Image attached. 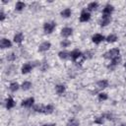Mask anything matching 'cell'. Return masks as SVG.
Instances as JSON below:
<instances>
[{"label":"cell","mask_w":126,"mask_h":126,"mask_svg":"<svg viewBox=\"0 0 126 126\" xmlns=\"http://www.w3.org/2000/svg\"><path fill=\"white\" fill-rule=\"evenodd\" d=\"M50 46H51V43H50L49 41H44V42H42V43L39 45L38 51H40V52L46 51V50H48V49L50 48Z\"/></svg>","instance_id":"30bf717a"},{"label":"cell","mask_w":126,"mask_h":126,"mask_svg":"<svg viewBox=\"0 0 126 126\" xmlns=\"http://www.w3.org/2000/svg\"><path fill=\"white\" fill-rule=\"evenodd\" d=\"M125 35H126V34H125Z\"/></svg>","instance_id":"d590c367"},{"label":"cell","mask_w":126,"mask_h":126,"mask_svg":"<svg viewBox=\"0 0 126 126\" xmlns=\"http://www.w3.org/2000/svg\"><path fill=\"white\" fill-rule=\"evenodd\" d=\"M70 56H71L72 60L75 61V62H78V60H79L80 58H83V57H84L83 53H82L80 50H78V49L73 50V51L70 53Z\"/></svg>","instance_id":"5b68a950"},{"label":"cell","mask_w":126,"mask_h":126,"mask_svg":"<svg viewBox=\"0 0 126 126\" xmlns=\"http://www.w3.org/2000/svg\"><path fill=\"white\" fill-rule=\"evenodd\" d=\"M119 53H120V51H119L118 48H112L111 50L105 52V53L103 54V57L106 58V59H111V60H112V59H114L115 57H118V56H119Z\"/></svg>","instance_id":"7a4b0ae2"},{"label":"cell","mask_w":126,"mask_h":126,"mask_svg":"<svg viewBox=\"0 0 126 126\" xmlns=\"http://www.w3.org/2000/svg\"><path fill=\"white\" fill-rule=\"evenodd\" d=\"M43 126H53V125H43Z\"/></svg>","instance_id":"836d02e7"},{"label":"cell","mask_w":126,"mask_h":126,"mask_svg":"<svg viewBox=\"0 0 126 126\" xmlns=\"http://www.w3.org/2000/svg\"><path fill=\"white\" fill-rule=\"evenodd\" d=\"M110 21H111L110 16H105V15H103L102 18H101V20H100V26H101V27H104V26L108 25V24L110 23Z\"/></svg>","instance_id":"4fadbf2b"},{"label":"cell","mask_w":126,"mask_h":126,"mask_svg":"<svg viewBox=\"0 0 126 126\" xmlns=\"http://www.w3.org/2000/svg\"><path fill=\"white\" fill-rule=\"evenodd\" d=\"M94 123H96V124H102L103 123V117L101 116V117L94 118Z\"/></svg>","instance_id":"f546056e"},{"label":"cell","mask_w":126,"mask_h":126,"mask_svg":"<svg viewBox=\"0 0 126 126\" xmlns=\"http://www.w3.org/2000/svg\"><path fill=\"white\" fill-rule=\"evenodd\" d=\"M70 43H71L70 40H66V39H64L63 41L60 42V45H61L62 47H67L68 45H70Z\"/></svg>","instance_id":"f1b7e54d"},{"label":"cell","mask_w":126,"mask_h":126,"mask_svg":"<svg viewBox=\"0 0 126 126\" xmlns=\"http://www.w3.org/2000/svg\"><path fill=\"white\" fill-rule=\"evenodd\" d=\"M12 46V42L9 40V39H7V38H2L1 39V41H0V47L1 48H9V47H11Z\"/></svg>","instance_id":"52a82bcc"},{"label":"cell","mask_w":126,"mask_h":126,"mask_svg":"<svg viewBox=\"0 0 126 126\" xmlns=\"http://www.w3.org/2000/svg\"><path fill=\"white\" fill-rule=\"evenodd\" d=\"M25 3L24 2H21V1H18L17 3H16V6H15V8H16V10L17 11H21V10H23L24 8H25Z\"/></svg>","instance_id":"7402d4cb"},{"label":"cell","mask_w":126,"mask_h":126,"mask_svg":"<svg viewBox=\"0 0 126 126\" xmlns=\"http://www.w3.org/2000/svg\"><path fill=\"white\" fill-rule=\"evenodd\" d=\"M116 39H117V36H116L115 34H109V35L105 38V40H106L107 42H115Z\"/></svg>","instance_id":"484cf974"},{"label":"cell","mask_w":126,"mask_h":126,"mask_svg":"<svg viewBox=\"0 0 126 126\" xmlns=\"http://www.w3.org/2000/svg\"><path fill=\"white\" fill-rule=\"evenodd\" d=\"M58 56L61 58V59H67L69 56H70V53L67 52V51H60L58 53Z\"/></svg>","instance_id":"603a6c76"},{"label":"cell","mask_w":126,"mask_h":126,"mask_svg":"<svg viewBox=\"0 0 126 126\" xmlns=\"http://www.w3.org/2000/svg\"><path fill=\"white\" fill-rule=\"evenodd\" d=\"M91 19V14L89 12H87L86 10H83L80 16V22H87Z\"/></svg>","instance_id":"8992f818"},{"label":"cell","mask_w":126,"mask_h":126,"mask_svg":"<svg viewBox=\"0 0 126 126\" xmlns=\"http://www.w3.org/2000/svg\"><path fill=\"white\" fill-rule=\"evenodd\" d=\"M47 68H48V65L44 63V64H43V66H42V68H41V70H42V71H45Z\"/></svg>","instance_id":"1f68e13d"},{"label":"cell","mask_w":126,"mask_h":126,"mask_svg":"<svg viewBox=\"0 0 126 126\" xmlns=\"http://www.w3.org/2000/svg\"><path fill=\"white\" fill-rule=\"evenodd\" d=\"M120 61H121V58H120L119 56H118V57H115L114 59H112V60H111V65H109V66H108V68H109V69H113V67H114V66H116L117 64H119V63H120Z\"/></svg>","instance_id":"2e32d148"},{"label":"cell","mask_w":126,"mask_h":126,"mask_svg":"<svg viewBox=\"0 0 126 126\" xmlns=\"http://www.w3.org/2000/svg\"><path fill=\"white\" fill-rule=\"evenodd\" d=\"M98 99L101 101V100H106L107 99V94H104V93H100L98 94Z\"/></svg>","instance_id":"83f0119b"},{"label":"cell","mask_w":126,"mask_h":126,"mask_svg":"<svg viewBox=\"0 0 126 126\" xmlns=\"http://www.w3.org/2000/svg\"><path fill=\"white\" fill-rule=\"evenodd\" d=\"M15 59H16V54H15L14 52L8 54V56H7V60H8V61H14Z\"/></svg>","instance_id":"4316f807"},{"label":"cell","mask_w":126,"mask_h":126,"mask_svg":"<svg viewBox=\"0 0 126 126\" xmlns=\"http://www.w3.org/2000/svg\"><path fill=\"white\" fill-rule=\"evenodd\" d=\"M124 67H125V68H126V62H125V64H124Z\"/></svg>","instance_id":"e575fe53"},{"label":"cell","mask_w":126,"mask_h":126,"mask_svg":"<svg viewBox=\"0 0 126 126\" xmlns=\"http://www.w3.org/2000/svg\"><path fill=\"white\" fill-rule=\"evenodd\" d=\"M22 89L24 90V91H28V90H30L31 89V87H32V83L31 82H24L23 84H22Z\"/></svg>","instance_id":"cb8c5ba5"},{"label":"cell","mask_w":126,"mask_h":126,"mask_svg":"<svg viewBox=\"0 0 126 126\" xmlns=\"http://www.w3.org/2000/svg\"><path fill=\"white\" fill-rule=\"evenodd\" d=\"M98 6V3L97 2H91L89 5H88V10L89 11H94Z\"/></svg>","instance_id":"d6986e66"},{"label":"cell","mask_w":126,"mask_h":126,"mask_svg":"<svg viewBox=\"0 0 126 126\" xmlns=\"http://www.w3.org/2000/svg\"><path fill=\"white\" fill-rule=\"evenodd\" d=\"M33 110L36 111V112L49 114V113H52L53 112L54 107L51 104H48V105H39V104H36V105L33 106Z\"/></svg>","instance_id":"6da1fadb"},{"label":"cell","mask_w":126,"mask_h":126,"mask_svg":"<svg viewBox=\"0 0 126 126\" xmlns=\"http://www.w3.org/2000/svg\"><path fill=\"white\" fill-rule=\"evenodd\" d=\"M55 27H56V24L54 22H48L43 25V31L45 33H51L55 29Z\"/></svg>","instance_id":"3957f363"},{"label":"cell","mask_w":126,"mask_h":126,"mask_svg":"<svg viewBox=\"0 0 126 126\" xmlns=\"http://www.w3.org/2000/svg\"><path fill=\"white\" fill-rule=\"evenodd\" d=\"M112 12H113V6L110 5V4H108V5H106V6L103 8V10H102V15L110 16V14H111Z\"/></svg>","instance_id":"8fae6325"},{"label":"cell","mask_w":126,"mask_h":126,"mask_svg":"<svg viewBox=\"0 0 126 126\" xmlns=\"http://www.w3.org/2000/svg\"><path fill=\"white\" fill-rule=\"evenodd\" d=\"M79 121L77 120V119H75V118H72V119H70L69 120V122L67 123V126H79Z\"/></svg>","instance_id":"d4e9b609"},{"label":"cell","mask_w":126,"mask_h":126,"mask_svg":"<svg viewBox=\"0 0 126 126\" xmlns=\"http://www.w3.org/2000/svg\"><path fill=\"white\" fill-rule=\"evenodd\" d=\"M72 32H73V30H72L71 28H68V27L63 28V29L61 30V35H62L63 37H68L69 35L72 34Z\"/></svg>","instance_id":"ba28073f"},{"label":"cell","mask_w":126,"mask_h":126,"mask_svg":"<svg viewBox=\"0 0 126 126\" xmlns=\"http://www.w3.org/2000/svg\"><path fill=\"white\" fill-rule=\"evenodd\" d=\"M23 39H24V34L22 32H18L14 35V41L16 43H21L23 41Z\"/></svg>","instance_id":"5bb4252c"},{"label":"cell","mask_w":126,"mask_h":126,"mask_svg":"<svg viewBox=\"0 0 126 126\" xmlns=\"http://www.w3.org/2000/svg\"><path fill=\"white\" fill-rule=\"evenodd\" d=\"M120 126H126V123H123V124H121Z\"/></svg>","instance_id":"d6a6232c"},{"label":"cell","mask_w":126,"mask_h":126,"mask_svg":"<svg viewBox=\"0 0 126 126\" xmlns=\"http://www.w3.org/2000/svg\"><path fill=\"white\" fill-rule=\"evenodd\" d=\"M33 102H34V98H33V97H30V98H28V99L23 100L21 104H22V106H24V107H31V106L33 104Z\"/></svg>","instance_id":"7c38bea8"},{"label":"cell","mask_w":126,"mask_h":126,"mask_svg":"<svg viewBox=\"0 0 126 126\" xmlns=\"http://www.w3.org/2000/svg\"><path fill=\"white\" fill-rule=\"evenodd\" d=\"M36 65H38L37 62H34V63H26V64H24L23 67H22V73H23V74L29 73V72L32 71V69L33 67H35Z\"/></svg>","instance_id":"277c9868"},{"label":"cell","mask_w":126,"mask_h":126,"mask_svg":"<svg viewBox=\"0 0 126 126\" xmlns=\"http://www.w3.org/2000/svg\"><path fill=\"white\" fill-rule=\"evenodd\" d=\"M55 90H56V93L58 94H62L65 92V86L64 85H57L56 88H55Z\"/></svg>","instance_id":"ac0fdd59"},{"label":"cell","mask_w":126,"mask_h":126,"mask_svg":"<svg viewBox=\"0 0 126 126\" xmlns=\"http://www.w3.org/2000/svg\"><path fill=\"white\" fill-rule=\"evenodd\" d=\"M19 84L18 83H16V82H14V83H11L10 84V87H9V89H10V91L11 92H16V91H18L19 90Z\"/></svg>","instance_id":"44dd1931"},{"label":"cell","mask_w":126,"mask_h":126,"mask_svg":"<svg viewBox=\"0 0 126 126\" xmlns=\"http://www.w3.org/2000/svg\"><path fill=\"white\" fill-rule=\"evenodd\" d=\"M103 39H105V38H104V36H103L102 34H99V33H96V34H94V35L92 37L93 42H94L95 44L100 43V42H101Z\"/></svg>","instance_id":"9c48e42d"},{"label":"cell","mask_w":126,"mask_h":126,"mask_svg":"<svg viewBox=\"0 0 126 126\" xmlns=\"http://www.w3.org/2000/svg\"><path fill=\"white\" fill-rule=\"evenodd\" d=\"M61 16L64 17V18H69V17L71 16V9H69V8L64 9V10L61 12Z\"/></svg>","instance_id":"ffe728a7"},{"label":"cell","mask_w":126,"mask_h":126,"mask_svg":"<svg viewBox=\"0 0 126 126\" xmlns=\"http://www.w3.org/2000/svg\"><path fill=\"white\" fill-rule=\"evenodd\" d=\"M0 20L1 21H4V19H5V14H4V12L3 11H1V13H0Z\"/></svg>","instance_id":"4dcf8cb0"},{"label":"cell","mask_w":126,"mask_h":126,"mask_svg":"<svg viewBox=\"0 0 126 126\" xmlns=\"http://www.w3.org/2000/svg\"><path fill=\"white\" fill-rule=\"evenodd\" d=\"M15 106V101H14V99L12 98V97H8L7 99H6V108L7 109H11V108H13Z\"/></svg>","instance_id":"9a60e30c"},{"label":"cell","mask_w":126,"mask_h":126,"mask_svg":"<svg viewBox=\"0 0 126 126\" xmlns=\"http://www.w3.org/2000/svg\"><path fill=\"white\" fill-rule=\"evenodd\" d=\"M97 87L100 88V89H104L106 87H108V81L107 80H101V81H98L96 83Z\"/></svg>","instance_id":"e0dca14e"}]
</instances>
